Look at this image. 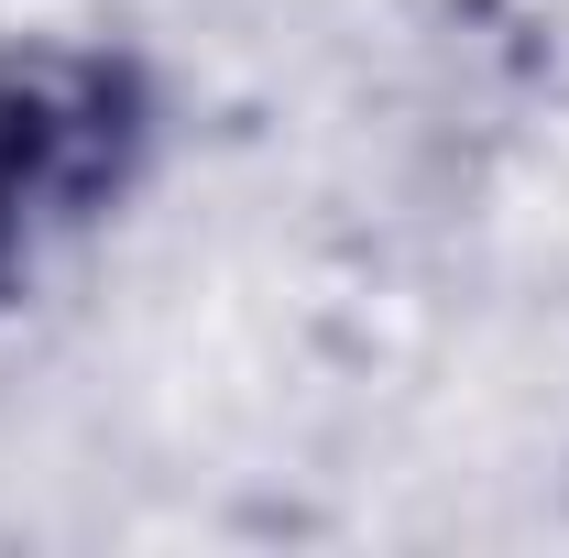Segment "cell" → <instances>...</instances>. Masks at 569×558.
Segmentation results:
<instances>
[{"mask_svg": "<svg viewBox=\"0 0 569 558\" xmlns=\"http://www.w3.org/2000/svg\"><path fill=\"white\" fill-rule=\"evenodd\" d=\"M164 153V88L110 33H11L0 44V165L44 241H88L132 209Z\"/></svg>", "mask_w": 569, "mask_h": 558, "instance_id": "6da1fadb", "label": "cell"}, {"mask_svg": "<svg viewBox=\"0 0 569 558\" xmlns=\"http://www.w3.org/2000/svg\"><path fill=\"white\" fill-rule=\"evenodd\" d=\"M56 241L33 230V209H22V187H11V165H0V307H22V285H33V263H44Z\"/></svg>", "mask_w": 569, "mask_h": 558, "instance_id": "7a4b0ae2", "label": "cell"}]
</instances>
